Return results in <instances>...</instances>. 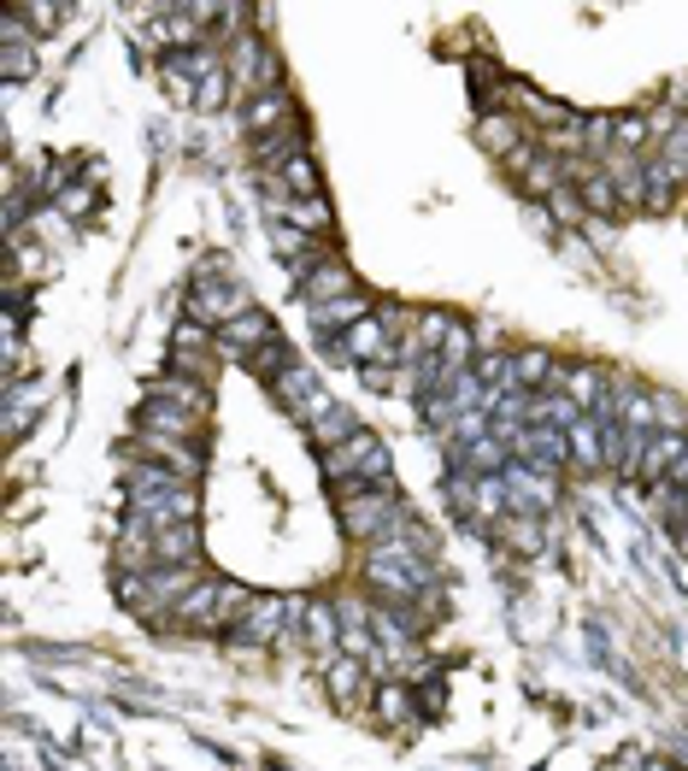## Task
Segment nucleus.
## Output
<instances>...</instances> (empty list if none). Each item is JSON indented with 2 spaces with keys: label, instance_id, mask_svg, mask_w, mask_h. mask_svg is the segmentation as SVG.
<instances>
[{
  "label": "nucleus",
  "instance_id": "0eeeda50",
  "mask_svg": "<svg viewBox=\"0 0 688 771\" xmlns=\"http://www.w3.org/2000/svg\"><path fill=\"white\" fill-rule=\"evenodd\" d=\"M476 136H483V148H489V154H518V136H524V130H518V118H512V113H489Z\"/></svg>",
  "mask_w": 688,
  "mask_h": 771
},
{
  "label": "nucleus",
  "instance_id": "7ed1b4c3",
  "mask_svg": "<svg viewBox=\"0 0 688 771\" xmlns=\"http://www.w3.org/2000/svg\"><path fill=\"white\" fill-rule=\"evenodd\" d=\"M353 271L347 265H312L306 271V295H312V306H324V301H336V295H353Z\"/></svg>",
  "mask_w": 688,
  "mask_h": 771
},
{
  "label": "nucleus",
  "instance_id": "423d86ee",
  "mask_svg": "<svg viewBox=\"0 0 688 771\" xmlns=\"http://www.w3.org/2000/svg\"><path fill=\"white\" fill-rule=\"evenodd\" d=\"M318 312V330H342V324H360L365 312H371V301L353 289V295H336V301H324V306H312Z\"/></svg>",
  "mask_w": 688,
  "mask_h": 771
},
{
  "label": "nucleus",
  "instance_id": "39448f33",
  "mask_svg": "<svg viewBox=\"0 0 688 771\" xmlns=\"http://www.w3.org/2000/svg\"><path fill=\"white\" fill-rule=\"evenodd\" d=\"M353 430H360V424H353V412H347V407H336V401H324L318 412H312V436H318L324 448H336V442H347Z\"/></svg>",
  "mask_w": 688,
  "mask_h": 771
},
{
  "label": "nucleus",
  "instance_id": "f257e3e1",
  "mask_svg": "<svg viewBox=\"0 0 688 771\" xmlns=\"http://www.w3.org/2000/svg\"><path fill=\"white\" fill-rule=\"evenodd\" d=\"M324 466H330V477H360V484H389V453H383V442L371 430H353L347 442H336V448H324Z\"/></svg>",
  "mask_w": 688,
  "mask_h": 771
},
{
  "label": "nucleus",
  "instance_id": "20e7f679",
  "mask_svg": "<svg viewBox=\"0 0 688 771\" xmlns=\"http://www.w3.org/2000/svg\"><path fill=\"white\" fill-rule=\"evenodd\" d=\"M277 177L288 183V195H324V177H318V165L306 159V148H295L283 165H277Z\"/></svg>",
  "mask_w": 688,
  "mask_h": 771
},
{
  "label": "nucleus",
  "instance_id": "f03ea898",
  "mask_svg": "<svg viewBox=\"0 0 688 771\" xmlns=\"http://www.w3.org/2000/svg\"><path fill=\"white\" fill-rule=\"evenodd\" d=\"M247 130L254 136H271V130H288V124H295V100H288L277 82H271V89H254L247 95Z\"/></svg>",
  "mask_w": 688,
  "mask_h": 771
}]
</instances>
